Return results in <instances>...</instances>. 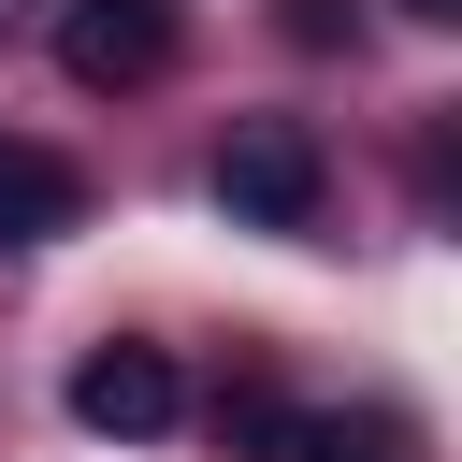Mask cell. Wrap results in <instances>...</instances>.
Here are the masks:
<instances>
[{
	"mask_svg": "<svg viewBox=\"0 0 462 462\" xmlns=\"http://www.w3.org/2000/svg\"><path fill=\"white\" fill-rule=\"evenodd\" d=\"M318 188H332V159H318V130H289V116H245V130L217 144V202H231L245 231H303Z\"/></svg>",
	"mask_w": 462,
	"mask_h": 462,
	"instance_id": "1",
	"label": "cell"
},
{
	"mask_svg": "<svg viewBox=\"0 0 462 462\" xmlns=\"http://www.w3.org/2000/svg\"><path fill=\"white\" fill-rule=\"evenodd\" d=\"M72 419H87V433H116V448H159V433L188 419L173 346H130V332H116V346H87V361H72Z\"/></svg>",
	"mask_w": 462,
	"mask_h": 462,
	"instance_id": "2",
	"label": "cell"
},
{
	"mask_svg": "<svg viewBox=\"0 0 462 462\" xmlns=\"http://www.w3.org/2000/svg\"><path fill=\"white\" fill-rule=\"evenodd\" d=\"M173 43H188L173 0H72V14H58V72H72V87H159Z\"/></svg>",
	"mask_w": 462,
	"mask_h": 462,
	"instance_id": "3",
	"label": "cell"
},
{
	"mask_svg": "<svg viewBox=\"0 0 462 462\" xmlns=\"http://www.w3.org/2000/svg\"><path fill=\"white\" fill-rule=\"evenodd\" d=\"M245 462H404V419L375 404H245Z\"/></svg>",
	"mask_w": 462,
	"mask_h": 462,
	"instance_id": "4",
	"label": "cell"
},
{
	"mask_svg": "<svg viewBox=\"0 0 462 462\" xmlns=\"http://www.w3.org/2000/svg\"><path fill=\"white\" fill-rule=\"evenodd\" d=\"M87 217V173L58 159V144H29V130H0V245H58Z\"/></svg>",
	"mask_w": 462,
	"mask_h": 462,
	"instance_id": "5",
	"label": "cell"
},
{
	"mask_svg": "<svg viewBox=\"0 0 462 462\" xmlns=\"http://www.w3.org/2000/svg\"><path fill=\"white\" fill-rule=\"evenodd\" d=\"M404 14H462V0H404Z\"/></svg>",
	"mask_w": 462,
	"mask_h": 462,
	"instance_id": "6",
	"label": "cell"
}]
</instances>
